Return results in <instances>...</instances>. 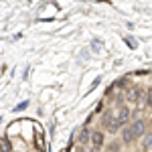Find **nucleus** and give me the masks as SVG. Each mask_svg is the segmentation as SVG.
<instances>
[{"instance_id":"f257e3e1","label":"nucleus","mask_w":152,"mask_h":152,"mask_svg":"<svg viewBox=\"0 0 152 152\" xmlns=\"http://www.w3.org/2000/svg\"><path fill=\"white\" fill-rule=\"evenodd\" d=\"M130 130V136H132V142L136 140V138H140V136H144V130H146V122L144 120H136L132 126H128Z\"/></svg>"},{"instance_id":"f03ea898","label":"nucleus","mask_w":152,"mask_h":152,"mask_svg":"<svg viewBox=\"0 0 152 152\" xmlns=\"http://www.w3.org/2000/svg\"><path fill=\"white\" fill-rule=\"evenodd\" d=\"M91 136V144H94L95 148H102L104 146V134L102 132H94V134H89Z\"/></svg>"},{"instance_id":"7ed1b4c3","label":"nucleus","mask_w":152,"mask_h":152,"mask_svg":"<svg viewBox=\"0 0 152 152\" xmlns=\"http://www.w3.org/2000/svg\"><path fill=\"white\" fill-rule=\"evenodd\" d=\"M150 144H152V136L146 132V134H144V140H142V150H144V152H150Z\"/></svg>"},{"instance_id":"20e7f679","label":"nucleus","mask_w":152,"mask_h":152,"mask_svg":"<svg viewBox=\"0 0 152 152\" xmlns=\"http://www.w3.org/2000/svg\"><path fill=\"white\" fill-rule=\"evenodd\" d=\"M85 142H89V130L85 128L81 132V136H79V144H85Z\"/></svg>"},{"instance_id":"39448f33","label":"nucleus","mask_w":152,"mask_h":152,"mask_svg":"<svg viewBox=\"0 0 152 152\" xmlns=\"http://www.w3.org/2000/svg\"><path fill=\"white\" fill-rule=\"evenodd\" d=\"M26 105H28V102H20V104H18L16 107H14V112H23V110L26 107Z\"/></svg>"},{"instance_id":"423d86ee","label":"nucleus","mask_w":152,"mask_h":152,"mask_svg":"<svg viewBox=\"0 0 152 152\" xmlns=\"http://www.w3.org/2000/svg\"><path fill=\"white\" fill-rule=\"evenodd\" d=\"M132 39H134V37H126V43L130 45V49H136V43H134Z\"/></svg>"},{"instance_id":"0eeeda50","label":"nucleus","mask_w":152,"mask_h":152,"mask_svg":"<svg viewBox=\"0 0 152 152\" xmlns=\"http://www.w3.org/2000/svg\"><path fill=\"white\" fill-rule=\"evenodd\" d=\"M91 47H94V51H99V49H102V41H94Z\"/></svg>"},{"instance_id":"6e6552de","label":"nucleus","mask_w":152,"mask_h":152,"mask_svg":"<svg viewBox=\"0 0 152 152\" xmlns=\"http://www.w3.org/2000/svg\"><path fill=\"white\" fill-rule=\"evenodd\" d=\"M0 152H2V148H0Z\"/></svg>"}]
</instances>
